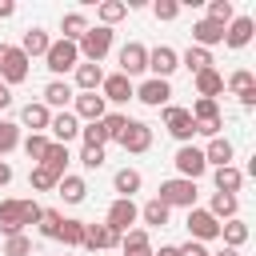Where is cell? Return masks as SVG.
I'll return each instance as SVG.
<instances>
[{
	"label": "cell",
	"instance_id": "cell-22",
	"mask_svg": "<svg viewBox=\"0 0 256 256\" xmlns=\"http://www.w3.org/2000/svg\"><path fill=\"white\" fill-rule=\"evenodd\" d=\"M200 152H204V164H208V168H224V164H232V156H236V148H232L228 136H212Z\"/></svg>",
	"mask_w": 256,
	"mask_h": 256
},
{
	"label": "cell",
	"instance_id": "cell-46",
	"mask_svg": "<svg viewBox=\"0 0 256 256\" xmlns=\"http://www.w3.org/2000/svg\"><path fill=\"white\" fill-rule=\"evenodd\" d=\"M80 140H84V148H104V144H108V136H104L100 120H92V124H80Z\"/></svg>",
	"mask_w": 256,
	"mask_h": 256
},
{
	"label": "cell",
	"instance_id": "cell-34",
	"mask_svg": "<svg viewBox=\"0 0 256 256\" xmlns=\"http://www.w3.org/2000/svg\"><path fill=\"white\" fill-rule=\"evenodd\" d=\"M220 236H224V248H236V252H240L252 232H248V224L236 216V220H224V224H220Z\"/></svg>",
	"mask_w": 256,
	"mask_h": 256
},
{
	"label": "cell",
	"instance_id": "cell-1",
	"mask_svg": "<svg viewBox=\"0 0 256 256\" xmlns=\"http://www.w3.org/2000/svg\"><path fill=\"white\" fill-rule=\"evenodd\" d=\"M112 28H104V24H88V32L76 40V48H80V60H88V64H100L108 52H112Z\"/></svg>",
	"mask_w": 256,
	"mask_h": 256
},
{
	"label": "cell",
	"instance_id": "cell-27",
	"mask_svg": "<svg viewBox=\"0 0 256 256\" xmlns=\"http://www.w3.org/2000/svg\"><path fill=\"white\" fill-rule=\"evenodd\" d=\"M212 184H216V192H228V196H236V192L244 188V172H240L236 164L212 168Z\"/></svg>",
	"mask_w": 256,
	"mask_h": 256
},
{
	"label": "cell",
	"instance_id": "cell-10",
	"mask_svg": "<svg viewBox=\"0 0 256 256\" xmlns=\"http://www.w3.org/2000/svg\"><path fill=\"white\" fill-rule=\"evenodd\" d=\"M68 112H72L80 124H92V120H104V116H108V104H104L100 92H76Z\"/></svg>",
	"mask_w": 256,
	"mask_h": 256
},
{
	"label": "cell",
	"instance_id": "cell-37",
	"mask_svg": "<svg viewBox=\"0 0 256 256\" xmlns=\"http://www.w3.org/2000/svg\"><path fill=\"white\" fill-rule=\"evenodd\" d=\"M84 32H88V16H84V12H64V20H60V40H72V44H76Z\"/></svg>",
	"mask_w": 256,
	"mask_h": 256
},
{
	"label": "cell",
	"instance_id": "cell-39",
	"mask_svg": "<svg viewBox=\"0 0 256 256\" xmlns=\"http://www.w3.org/2000/svg\"><path fill=\"white\" fill-rule=\"evenodd\" d=\"M64 248H84V220H72V216H64V224H60V236H56Z\"/></svg>",
	"mask_w": 256,
	"mask_h": 256
},
{
	"label": "cell",
	"instance_id": "cell-4",
	"mask_svg": "<svg viewBox=\"0 0 256 256\" xmlns=\"http://www.w3.org/2000/svg\"><path fill=\"white\" fill-rule=\"evenodd\" d=\"M156 200L164 204V208H196V180H180V176H172V180H164L160 184V192H156Z\"/></svg>",
	"mask_w": 256,
	"mask_h": 256
},
{
	"label": "cell",
	"instance_id": "cell-54",
	"mask_svg": "<svg viewBox=\"0 0 256 256\" xmlns=\"http://www.w3.org/2000/svg\"><path fill=\"white\" fill-rule=\"evenodd\" d=\"M8 16H16V4L12 0H0V20H8Z\"/></svg>",
	"mask_w": 256,
	"mask_h": 256
},
{
	"label": "cell",
	"instance_id": "cell-30",
	"mask_svg": "<svg viewBox=\"0 0 256 256\" xmlns=\"http://www.w3.org/2000/svg\"><path fill=\"white\" fill-rule=\"evenodd\" d=\"M112 188H116V196H124V200H132L140 188H144V176L136 172V168H120L116 176H112Z\"/></svg>",
	"mask_w": 256,
	"mask_h": 256
},
{
	"label": "cell",
	"instance_id": "cell-15",
	"mask_svg": "<svg viewBox=\"0 0 256 256\" xmlns=\"http://www.w3.org/2000/svg\"><path fill=\"white\" fill-rule=\"evenodd\" d=\"M176 68H180V52H176V48H168V44L148 48V72H152L156 80H168Z\"/></svg>",
	"mask_w": 256,
	"mask_h": 256
},
{
	"label": "cell",
	"instance_id": "cell-38",
	"mask_svg": "<svg viewBox=\"0 0 256 256\" xmlns=\"http://www.w3.org/2000/svg\"><path fill=\"white\" fill-rule=\"evenodd\" d=\"M128 16V8H124V0H100L96 4V20L104 24V28H112V24H120Z\"/></svg>",
	"mask_w": 256,
	"mask_h": 256
},
{
	"label": "cell",
	"instance_id": "cell-26",
	"mask_svg": "<svg viewBox=\"0 0 256 256\" xmlns=\"http://www.w3.org/2000/svg\"><path fill=\"white\" fill-rule=\"evenodd\" d=\"M48 120H52V112H48L40 100H36V104L28 100V104L20 108V128H28V132H48Z\"/></svg>",
	"mask_w": 256,
	"mask_h": 256
},
{
	"label": "cell",
	"instance_id": "cell-12",
	"mask_svg": "<svg viewBox=\"0 0 256 256\" xmlns=\"http://www.w3.org/2000/svg\"><path fill=\"white\" fill-rule=\"evenodd\" d=\"M188 240H220V220H212L208 208H188Z\"/></svg>",
	"mask_w": 256,
	"mask_h": 256
},
{
	"label": "cell",
	"instance_id": "cell-56",
	"mask_svg": "<svg viewBox=\"0 0 256 256\" xmlns=\"http://www.w3.org/2000/svg\"><path fill=\"white\" fill-rule=\"evenodd\" d=\"M216 256H240V252H236V248H220Z\"/></svg>",
	"mask_w": 256,
	"mask_h": 256
},
{
	"label": "cell",
	"instance_id": "cell-17",
	"mask_svg": "<svg viewBox=\"0 0 256 256\" xmlns=\"http://www.w3.org/2000/svg\"><path fill=\"white\" fill-rule=\"evenodd\" d=\"M132 92H136V84H132L128 76H120V72H104V84H100L104 104H128Z\"/></svg>",
	"mask_w": 256,
	"mask_h": 256
},
{
	"label": "cell",
	"instance_id": "cell-49",
	"mask_svg": "<svg viewBox=\"0 0 256 256\" xmlns=\"http://www.w3.org/2000/svg\"><path fill=\"white\" fill-rule=\"evenodd\" d=\"M40 212H44V204H36L32 196L20 200V224H24V228H28V224H40Z\"/></svg>",
	"mask_w": 256,
	"mask_h": 256
},
{
	"label": "cell",
	"instance_id": "cell-40",
	"mask_svg": "<svg viewBox=\"0 0 256 256\" xmlns=\"http://www.w3.org/2000/svg\"><path fill=\"white\" fill-rule=\"evenodd\" d=\"M48 144H52L48 132H28V136H20V148H24V156H28L32 164H40V156H44Z\"/></svg>",
	"mask_w": 256,
	"mask_h": 256
},
{
	"label": "cell",
	"instance_id": "cell-28",
	"mask_svg": "<svg viewBox=\"0 0 256 256\" xmlns=\"http://www.w3.org/2000/svg\"><path fill=\"white\" fill-rule=\"evenodd\" d=\"M208 212H212V220H236L240 216V196H228V192H212V200H208Z\"/></svg>",
	"mask_w": 256,
	"mask_h": 256
},
{
	"label": "cell",
	"instance_id": "cell-35",
	"mask_svg": "<svg viewBox=\"0 0 256 256\" xmlns=\"http://www.w3.org/2000/svg\"><path fill=\"white\" fill-rule=\"evenodd\" d=\"M180 64H184V68H188V72L196 76V72H204V68H212L216 60H212V52H208V48H196V44H188V48L180 52Z\"/></svg>",
	"mask_w": 256,
	"mask_h": 256
},
{
	"label": "cell",
	"instance_id": "cell-16",
	"mask_svg": "<svg viewBox=\"0 0 256 256\" xmlns=\"http://www.w3.org/2000/svg\"><path fill=\"white\" fill-rule=\"evenodd\" d=\"M224 88H228L244 108H256V76H252L248 68H236V72L224 80Z\"/></svg>",
	"mask_w": 256,
	"mask_h": 256
},
{
	"label": "cell",
	"instance_id": "cell-20",
	"mask_svg": "<svg viewBox=\"0 0 256 256\" xmlns=\"http://www.w3.org/2000/svg\"><path fill=\"white\" fill-rule=\"evenodd\" d=\"M72 96H76V88L68 84V80H48L44 84V108L48 112H68V104H72Z\"/></svg>",
	"mask_w": 256,
	"mask_h": 256
},
{
	"label": "cell",
	"instance_id": "cell-2",
	"mask_svg": "<svg viewBox=\"0 0 256 256\" xmlns=\"http://www.w3.org/2000/svg\"><path fill=\"white\" fill-rule=\"evenodd\" d=\"M76 64H80V48H76L72 40H52V44H48V52H44V68L52 72V80L68 76Z\"/></svg>",
	"mask_w": 256,
	"mask_h": 256
},
{
	"label": "cell",
	"instance_id": "cell-24",
	"mask_svg": "<svg viewBox=\"0 0 256 256\" xmlns=\"http://www.w3.org/2000/svg\"><path fill=\"white\" fill-rule=\"evenodd\" d=\"M192 44L212 52L216 44H224V24H212V20H196V24H192Z\"/></svg>",
	"mask_w": 256,
	"mask_h": 256
},
{
	"label": "cell",
	"instance_id": "cell-51",
	"mask_svg": "<svg viewBox=\"0 0 256 256\" xmlns=\"http://www.w3.org/2000/svg\"><path fill=\"white\" fill-rule=\"evenodd\" d=\"M176 252H180V256H204V252H208V244H200V240H188V244H176Z\"/></svg>",
	"mask_w": 256,
	"mask_h": 256
},
{
	"label": "cell",
	"instance_id": "cell-5",
	"mask_svg": "<svg viewBox=\"0 0 256 256\" xmlns=\"http://www.w3.org/2000/svg\"><path fill=\"white\" fill-rule=\"evenodd\" d=\"M188 116H192V124H196V136H224L220 128H224V120H220V104L216 100H200L196 96V104L188 108Z\"/></svg>",
	"mask_w": 256,
	"mask_h": 256
},
{
	"label": "cell",
	"instance_id": "cell-25",
	"mask_svg": "<svg viewBox=\"0 0 256 256\" xmlns=\"http://www.w3.org/2000/svg\"><path fill=\"white\" fill-rule=\"evenodd\" d=\"M192 84H196V96H200V100H216V96L224 92V72L204 68V72H196V76H192Z\"/></svg>",
	"mask_w": 256,
	"mask_h": 256
},
{
	"label": "cell",
	"instance_id": "cell-29",
	"mask_svg": "<svg viewBox=\"0 0 256 256\" xmlns=\"http://www.w3.org/2000/svg\"><path fill=\"white\" fill-rule=\"evenodd\" d=\"M56 196H60L64 204H80V200L88 196V184H84V176H76V172L60 176V184H56Z\"/></svg>",
	"mask_w": 256,
	"mask_h": 256
},
{
	"label": "cell",
	"instance_id": "cell-8",
	"mask_svg": "<svg viewBox=\"0 0 256 256\" xmlns=\"http://www.w3.org/2000/svg\"><path fill=\"white\" fill-rule=\"evenodd\" d=\"M132 100H140L144 108H168V104H172V84H168V80L148 76V80H140V84H136Z\"/></svg>",
	"mask_w": 256,
	"mask_h": 256
},
{
	"label": "cell",
	"instance_id": "cell-18",
	"mask_svg": "<svg viewBox=\"0 0 256 256\" xmlns=\"http://www.w3.org/2000/svg\"><path fill=\"white\" fill-rule=\"evenodd\" d=\"M76 136H80V120H76L72 112H52V120H48V140L68 148Z\"/></svg>",
	"mask_w": 256,
	"mask_h": 256
},
{
	"label": "cell",
	"instance_id": "cell-45",
	"mask_svg": "<svg viewBox=\"0 0 256 256\" xmlns=\"http://www.w3.org/2000/svg\"><path fill=\"white\" fill-rule=\"evenodd\" d=\"M100 128H104V136H108V140H120V136H124V128H128V116H124V112H108V116L100 120Z\"/></svg>",
	"mask_w": 256,
	"mask_h": 256
},
{
	"label": "cell",
	"instance_id": "cell-48",
	"mask_svg": "<svg viewBox=\"0 0 256 256\" xmlns=\"http://www.w3.org/2000/svg\"><path fill=\"white\" fill-rule=\"evenodd\" d=\"M152 16L164 20V24L176 20V16H180V0H156V4H152Z\"/></svg>",
	"mask_w": 256,
	"mask_h": 256
},
{
	"label": "cell",
	"instance_id": "cell-9",
	"mask_svg": "<svg viewBox=\"0 0 256 256\" xmlns=\"http://www.w3.org/2000/svg\"><path fill=\"white\" fill-rule=\"evenodd\" d=\"M172 164H176V176H180V180H200V176L208 172L204 152H200L196 144H180L176 156H172Z\"/></svg>",
	"mask_w": 256,
	"mask_h": 256
},
{
	"label": "cell",
	"instance_id": "cell-7",
	"mask_svg": "<svg viewBox=\"0 0 256 256\" xmlns=\"http://www.w3.org/2000/svg\"><path fill=\"white\" fill-rule=\"evenodd\" d=\"M116 64H120V68H116L120 76L136 80L140 72H148V48H144L140 40H128V44H124V48L116 52Z\"/></svg>",
	"mask_w": 256,
	"mask_h": 256
},
{
	"label": "cell",
	"instance_id": "cell-11",
	"mask_svg": "<svg viewBox=\"0 0 256 256\" xmlns=\"http://www.w3.org/2000/svg\"><path fill=\"white\" fill-rule=\"evenodd\" d=\"M164 132H168L172 140H180V144H192V136H196V124H192L188 108H180V104H168V108H164Z\"/></svg>",
	"mask_w": 256,
	"mask_h": 256
},
{
	"label": "cell",
	"instance_id": "cell-50",
	"mask_svg": "<svg viewBox=\"0 0 256 256\" xmlns=\"http://www.w3.org/2000/svg\"><path fill=\"white\" fill-rule=\"evenodd\" d=\"M80 164H84L88 172L104 168V148H80Z\"/></svg>",
	"mask_w": 256,
	"mask_h": 256
},
{
	"label": "cell",
	"instance_id": "cell-52",
	"mask_svg": "<svg viewBox=\"0 0 256 256\" xmlns=\"http://www.w3.org/2000/svg\"><path fill=\"white\" fill-rule=\"evenodd\" d=\"M8 184H12V164L0 160V188H8Z\"/></svg>",
	"mask_w": 256,
	"mask_h": 256
},
{
	"label": "cell",
	"instance_id": "cell-43",
	"mask_svg": "<svg viewBox=\"0 0 256 256\" xmlns=\"http://www.w3.org/2000/svg\"><path fill=\"white\" fill-rule=\"evenodd\" d=\"M16 148H20V124L16 120H0V160L8 152H16Z\"/></svg>",
	"mask_w": 256,
	"mask_h": 256
},
{
	"label": "cell",
	"instance_id": "cell-13",
	"mask_svg": "<svg viewBox=\"0 0 256 256\" xmlns=\"http://www.w3.org/2000/svg\"><path fill=\"white\" fill-rule=\"evenodd\" d=\"M128 156H140V152H148L152 148V124H144V120H128V128H124V136L116 140Z\"/></svg>",
	"mask_w": 256,
	"mask_h": 256
},
{
	"label": "cell",
	"instance_id": "cell-36",
	"mask_svg": "<svg viewBox=\"0 0 256 256\" xmlns=\"http://www.w3.org/2000/svg\"><path fill=\"white\" fill-rule=\"evenodd\" d=\"M68 160H72V156H68L64 144H48L44 156H40V164H44L48 172H56V176H68Z\"/></svg>",
	"mask_w": 256,
	"mask_h": 256
},
{
	"label": "cell",
	"instance_id": "cell-44",
	"mask_svg": "<svg viewBox=\"0 0 256 256\" xmlns=\"http://www.w3.org/2000/svg\"><path fill=\"white\" fill-rule=\"evenodd\" d=\"M236 16V8H232V0H208V16L204 20H212V24H224L228 28V20Z\"/></svg>",
	"mask_w": 256,
	"mask_h": 256
},
{
	"label": "cell",
	"instance_id": "cell-14",
	"mask_svg": "<svg viewBox=\"0 0 256 256\" xmlns=\"http://www.w3.org/2000/svg\"><path fill=\"white\" fill-rule=\"evenodd\" d=\"M252 36H256V20H252V16H232L228 28H224V48L240 52V48L252 44Z\"/></svg>",
	"mask_w": 256,
	"mask_h": 256
},
{
	"label": "cell",
	"instance_id": "cell-47",
	"mask_svg": "<svg viewBox=\"0 0 256 256\" xmlns=\"http://www.w3.org/2000/svg\"><path fill=\"white\" fill-rule=\"evenodd\" d=\"M32 252V240L24 236V232H16V236H4V256H28Z\"/></svg>",
	"mask_w": 256,
	"mask_h": 256
},
{
	"label": "cell",
	"instance_id": "cell-33",
	"mask_svg": "<svg viewBox=\"0 0 256 256\" xmlns=\"http://www.w3.org/2000/svg\"><path fill=\"white\" fill-rule=\"evenodd\" d=\"M168 216H172V208H164L156 196L140 204V220H144V228H168Z\"/></svg>",
	"mask_w": 256,
	"mask_h": 256
},
{
	"label": "cell",
	"instance_id": "cell-23",
	"mask_svg": "<svg viewBox=\"0 0 256 256\" xmlns=\"http://www.w3.org/2000/svg\"><path fill=\"white\" fill-rule=\"evenodd\" d=\"M120 252H124V256H152L156 248H152L148 228H128V232L120 236Z\"/></svg>",
	"mask_w": 256,
	"mask_h": 256
},
{
	"label": "cell",
	"instance_id": "cell-41",
	"mask_svg": "<svg viewBox=\"0 0 256 256\" xmlns=\"http://www.w3.org/2000/svg\"><path fill=\"white\" fill-rule=\"evenodd\" d=\"M28 184H32L36 192H56L60 176H56V172H48L44 164H32V172H28Z\"/></svg>",
	"mask_w": 256,
	"mask_h": 256
},
{
	"label": "cell",
	"instance_id": "cell-32",
	"mask_svg": "<svg viewBox=\"0 0 256 256\" xmlns=\"http://www.w3.org/2000/svg\"><path fill=\"white\" fill-rule=\"evenodd\" d=\"M48 44H52V36H48L44 28H28V32H24V40H20L16 48L32 60V56H44V52H48Z\"/></svg>",
	"mask_w": 256,
	"mask_h": 256
},
{
	"label": "cell",
	"instance_id": "cell-21",
	"mask_svg": "<svg viewBox=\"0 0 256 256\" xmlns=\"http://www.w3.org/2000/svg\"><path fill=\"white\" fill-rule=\"evenodd\" d=\"M100 84H104V68H100V64L80 60V64L72 68V88H76V92H100Z\"/></svg>",
	"mask_w": 256,
	"mask_h": 256
},
{
	"label": "cell",
	"instance_id": "cell-53",
	"mask_svg": "<svg viewBox=\"0 0 256 256\" xmlns=\"http://www.w3.org/2000/svg\"><path fill=\"white\" fill-rule=\"evenodd\" d=\"M4 108H12V88L0 80V112H4Z\"/></svg>",
	"mask_w": 256,
	"mask_h": 256
},
{
	"label": "cell",
	"instance_id": "cell-19",
	"mask_svg": "<svg viewBox=\"0 0 256 256\" xmlns=\"http://www.w3.org/2000/svg\"><path fill=\"white\" fill-rule=\"evenodd\" d=\"M84 248H88V252H108V248H120V232H112L104 220H100V224H84Z\"/></svg>",
	"mask_w": 256,
	"mask_h": 256
},
{
	"label": "cell",
	"instance_id": "cell-31",
	"mask_svg": "<svg viewBox=\"0 0 256 256\" xmlns=\"http://www.w3.org/2000/svg\"><path fill=\"white\" fill-rule=\"evenodd\" d=\"M0 232H4V236L24 232V224H20V200H16V196L0 200Z\"/></svg>",
	"mask_w": 256,
	"mask_h": 256
},
{
	"label": "cell",
	"instance_id": "cell-55",
	"mask_svg": "<svg viewBox=\"0 0 256 256\" xmlns=\"http://www.w3.org/2000/svg\"><path fill=\"white\" fill-rule=\"evenodd\" d=\"M152 256H180V252H176V244H160V252H152Z\"/></svg>",
	"mask_w": 256,
	"mask_h": 256
},
{
	"label": "cell",
	"instance_id": "cell-42",
	"mask_svg": "<svg viewBox=\"0 0 256 256\" xmlns=\"http://www.w3.org/2000/svg\"><path fill=\"white\" fill-rule=\"evenodd\" d=\"M60 224H64V212H60V208H44L36 228H40V236H44V240H56V236H60Z\"/></svg>",
	"mask_w": 256,
	"mask_h": 256
},
{
	"label": "cell",
	"instance_id": "cell-6",
	"mask_svg": "<svg viewBox=\"0 0 256 256\" xmlns=\"http://www.w3.org/2000/svg\"><path fill=\"white\" fill-rule=\"evenodd\" d=\"M136 220H140V204L136 200H124V196H116L112 204H108V212H104V224L112 228V232H128V228H136Z\"/></svg>",
	"mask_w": 256,
	"mask_h": 256
},
{
	"label": "cell",
	"instance_id": "cell-57",
	"mask_svg": "<svg viewBox=\"0 0 256 256\" xmlns=\"http://www.w3.org/2000/svg\"><path fill=\"white\" fill-rule=\"evenodd\" d=\"M204 256H216V252H204Z\"/></svg>",
	"mask_w": 256,
	"mask_h": 256
},
{
	"label": "cell",
	"instance_id": "cell-3",
	"mask_svg": "<svg viewBox=\"0 0 256 256\" xmlns=\"http://www.w3.org/2000/svg\"><path fill=\"white\" fill-rule=\"evenodd\" d=\"M28 64H32V60H28L16 44H4V40H0V80H4L8 88H16V84L28 80V72H32Z\"/></svg>",
	"mask_w": 256,
	"mask_h": 256
}]
</instances>
